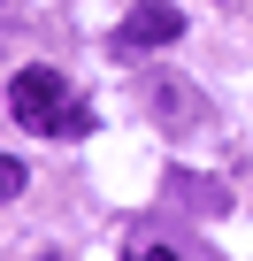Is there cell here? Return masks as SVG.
<instances>
[{
    "label": "cell",
    "instance_id": "cell-1",
    "mask_svg": "<svg viewBox=\"0 0 253 261\" xmlns=\"http://www.w3.org/2000/svg\"><path fill=\"white\" fill-rule=\"evenodd\" d=\"M8 115L23 130H62V139H77V130H92V108L69 100V85L54 69H16L8 77Z\"/></svg>",
    "mask_w": 253,
    "mask_h": 261
},
{
    "label": "cell",
    "instance_id": "cell-2",
    "mask_svg": "<svg viewBox=\"0 0 253 261\" xmlns=\"http://www.w3.org/2000/svg\"><path fill=\"white\" fill-rule=\"evenodd\" d=\"M138 100H146V115L169 130V139H192V130L207 123V92L192 77H177V69H146L138 77Z\"/></svg>",
    "mask_w": 253,
    "mask_h": 261
},
{
    "label": "cell",
    "instance_id": "cell-3",
    "mask_svg": "<svg viewBox=\"0 0 253 261\" xmlns=\"http://www.w3.org/2000/svg\"><path fill=\"white\" fill-rule=\"evenodd\" d=\"M177 39H184V16L169 8V0H138V8L115 23V54H123V62H146V54H161V46H177Z\"/></svg>",
    "mask_w": 253,
    "mask_h": 261
},
{
    "label": "cell",
    "instance_id": "cell-4",
    "mask_svg": "<svg viewBox=\"0 0 253 261\" xmlns=\"http://www.w3.org/2000/svg\"><path fill=\"white\" fill-rule=\"evenodd\" d=\"M161 207H177V215H222L230 185L207 177V169H161Z\"/></svg>",
    "mask_w": 253,
    "mask_h": 261
},
{
    "label": "cell",
    "instance_id": "cell-5",
    "mask_svg": "<svg viewBox=\"0 0 253 261\" xmlns=\"http://www.w3.org/2000/svg\"><path fill=\"white\" fill-rule=\"evenodd\" d=\"M16 192H23V162H16V154H0V200H16Z\"/></svg>",
    "mask_w": 253,
    "mask_h": 261
},
{
    "label": "cell",
    "instance_id": "cell-6",
    "mask_svg": "<svg viewBox=\"0 0 253 261\" xmlns=\"http://www.w3.org/2000/svg\"><path fill=\"white\" fill-rule=\"evenodd\" d=\"M131 261H169V253H131Z\"/></svg>",
    "mask_w": 253,
    "mask_h": 261
}]
</instances>
